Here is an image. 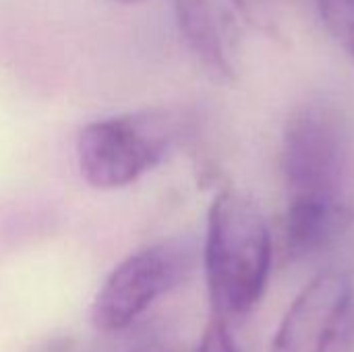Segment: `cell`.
I'll use <instances>...</instances> for the list:
<instances>
[{
    "mask_svg": "<svg viewBox=\"0 0 354 352\" xmlns=\"http://www.w3.org/2000/svg\"><path fill=\"white\" fill-rule=\"evenodd\" d=\"M270 226L253 199L222 191L207 216L203 266L214 315L230 324L261 301L272 272Z\"/></svg>",
    "mask_w": 354,
    "mask_h": 352,
    "instance_id": "6da1fadb",
    "label": "cell"
},
{
    "mask_svg": "<svg viewBox=\"0 0 354 352\" xmlns=\"http://www.w3.org/2000/svg\"><path fill=\"white\" fill-rule=\"evenodd\" d=\"M286 203H353V131L328 100L299 104L282 133Z\"/></svg>",
    "mask_w": 354,
    "mask_h": 352,
    "instance_id": "7a4b0ae2",
    "label": "cell"
},
{
    "mask_svg": "<svg viewBox=\"0 0 354 352\" xmlns=\"http://www.w3.org/2000/svg\"><path fill=\"white\" fill-rule=\"evenodd\" d=\"M172 124L158 114H122L87 124L77 139V162L87 185L116 191L153 170L172 143Z\"/></svg>",
    "mask_w": 354,
    "mask_h": 352,
    "instance_id": "3957f363",
    "label": "cell"
},
{
    "mask_svg": "<svg viewBox=\"0 0 354 352\" xmlns=\"http://www.w3.org/2000/svg\"><path fill=\"white\" fill-rule=\"evenodd\" d=\"M195 266L189 241L172 239L143 247L122 259L97 290L91 322L97 332L116 334L135 324L158 299L180 286Z\"/></svg>",
    "mask_w": 354,
    "mask_h": 352,
    "instance_id": "277c9868",
    "label": "cell"
},
{
    "mask_svg": "<svg viewBox=\"0 0 354 352\" xmlns=\"http://www.w3.org/2000/svg\"><path fill=\"white\" fill-rule=\"evenodd\" d=\"M354 286L342 272L317 274L292 301L270 352H353Z\"/></svg>",
    "mask_w": 354,
    "mask_h": 352,
    "instance_id": "5b68a950",
    "label": "cell"
},
{
    "mask_svg": "<svg viewBox=\"0 0 354 352\" xmlns=\"http://www.w3.org/2000/svg\"><path fill=\"white\" fill-rule=\"evenodd\" d=\"M174 15L183 37L203 66L222 81L234 79L230 39L216 0H174Z\"/></svg>",
    "mask_w": 354,
    "mask_h": 352,
    "instance_id": "8992f818",
    "label": "cell"
},
{
    "mask_svg": "<svg viewBox=\"0 0 354 352\" xmlns=\"http://www.w3.org/2000/svg\"><path fill=\"white\" fill-rule=\"evenodd\" d=\"M317 12L334 37L354 64V0H313Z\"/></svg>",
    "mask_w": 354,
    "mask_h": 352,
    "instance_id": "52a82bcc",
    "label": "cell"
},
{
    "mask_svg": "<svg viewBox=\"0 0 354 352\" xmlns=\"http://www.w3.org/2000/svg\"><path fill=\"white\" fill-rule=\"evenodd\" d=\"M236 12L255 29L276 37L280 33L278 12L274 0H230Z\"/></svg>",
    "mask_w": 354,
    "mask_h": 352,
    "instance_id": "ba28073f",
    "label": "cell"
},
{
    "mask_svg": "<svg viewBox=\"0 0 354 352\" xmlns=\"http://www.w3.org/2000/svg\"><path fill=\"white\" fill-rule=\"evenodd\" d=\"M195 352H241L232 334H230V326L220 319V317H212V322L205 326L201 340L197 344Z\"/></svg>",
    "mask_w": 354,
    "mask_h": 352,
    "instance_id": "9c48e42d",
    "label": "cell"
},
{
    "mask_svg": "<svg viewBox=\"0 0 354 352\" xmlns=\"http://www.w3.org/2000/svg\"><path fill=\"white\" fill-rule=\"evenodd\" d=\"M118 2H127V4H135V2H143V0H118Z\"/></svg>",
    "mask_w": 354,
    "mask_h": 352,
    "instance_id": "30bf717a",
    "label": "cell"
},
{
    "mask_svg": "<svg viewBox=\"0 0 354 352\" xmlns=\"http://www.w3.org/2000/svg\"><path fill=\"white\" fill-rule=\"evenodd\" d=\"M143 352H153V351H143Z\"/></svg>",
    "mask_w": 354,
    "mask_h": 352,
    "instance_id": "8fae6325",
    "label": "cell"
}]
</instances>
